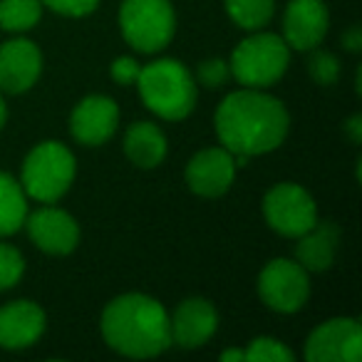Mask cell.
<instances>
[{
	"instance_id": "cell-14",
	"label": "cell",
	"mask_w": 362,
	"mask_h": 362,
	"mask_svg": "<svg viewBox=\"0 0 362 362\" xmlns=\"http://www.w3.org/2000/svg\"><path fill=\"white\" fill-rule=\"evenodd\" d=\"M42 72L40 47L25 37H16L0 45V90L21 95L37 82Z\"/></svg>"
},
{
	"instance_id": "cell-2",
	"label": "cell",
	"mask_w": 362,
	"mask_h": 362,
	"mask_svg": "<svg viewBox=\"0 0 362 362\" xmlns=\"http://www.w3.org/2000/svg\"><path fill=\"white\" fill-rule=\"evenodd\" d=\"M102 337L127 357H156L171 345L164 305L144 293L119 296L102 313Z\"/></svg>"
},
{
	"instance_id": "cell-27",
	"label": "cell",
	"mask_w": 362,
	"mask_h": 362,
	"mask_svg": "<svg viewBox=\"0 0 362 362\" xmlns=\"http://www.w3.org/2000/svg\"><path fill=\"white\" fill-rule=\"evenodd\" d=\"M139 72H141V65L134 60V57H117V60L112 62L110 75L117 85H134Z\"/></svg>"
},
{
	"instance_id": "cell-15",
	"label": "cell",
	"mask_w": 362,
	"mask_h": 362,
	"mask_svg": "<svg viewBox=\"0 0 362 362\" xmlns=\"http://www.w3.org/2000/svg\"><path fill=\"white\" fill-rule=\"evenodd\" d=\"M218 327V313L206 298H189L176 308L174 317H169V335L171 342L179 347H202L211 340Z\"/></svg>"
},
{
	"instance_id": "cell-10",
	"label": "cell",
	"mask_w": 362,
	"mask_h": 362,
	"mask_svg": "<svg viewBox=\"0 0 362 362\" xmlns=\"http://www.w3.org/2000/svg\"><path fill=\"white\" fill-rule=\"evenodd\" d=\"M236 169L238 166L231 151L223 146H211L192 156L187 164V184L199 197L216 199L231 189Z\"/></svg>"
},
{
	"instance_id": "cell-31",
	"label": "cell",
	"mask_w": 362,
	"mask_h": 362,
	"mask_svg": "<svg viewBox=\"0 0 362 362\" xmlns=\"http://www.w3.org/2000/svg\"><path fill=\"white\" fill-rule=\"evenodd\" d=\"M6 119H8V107H6V102H3V97H0V127L6 124Z\"/></svg>"
},
{
	"instance_id": "cell-5",
	"label": "cell",
	"mask_w": 362,
	"mask_h": 362,
	"mask_svg": "<svg viewBox=\"0 0 362 362\" xmlns=\"http://www.w3.org/2000/svg\"><path fill=\"white\" fill-rule=\"evenodd\" d=\"M75 179V156L62 141H40L23 164L21 187L30 199L52 204L65 197Z\"/></svg>"
},
{
	"instance_id": "cell-7",
	"label": "cell",
	"mask_w": 362,
	"mask_h": 362,
	"mask_svg": "<svg viewBox=\"0 0 362 362\" xmlns=\"http://www.w3.org/2000/svg\"><path fill=\"white\" fill-rule=\"evenodd\" d=\"M263 216H266L268 226L281 236L298 238L308 228L315 226L317 206L303 187L293 181H283V184L268 189V194L263 197Z\"/></svg>"
},
{
	"instance_id": "cell-26",
	"label": "cell",
	"mask_w": 362,
	"mask_h": 362,
	"mask_svg": "<svg viewBox=\"0 0 362 362\" xmlns=\"http://www.w3.org/2000/svg\"><path fill=\"white\" fill-rule=\"evenodd\" d=\"M42 6H47L50 11L60 13V16H70V18H82L90 16L100 0H42Z\"/></svg>"
},
{
	"instance_id": "cell-30",
	"label": "cell",
	"mask_w": 362,
	"mask_h": 362,
	"mask_svg": "<svg viewBox=\"0 0 362 362\" xmlns=\"http://www.w3.org/2000/svg\"><path fill=\"white\" fill-rule=\"evenodd\" d=\"M243 362L246 360V352L243 350H223L221 352V362Z\"/></svg>"
},
{
	"instance_id": "cell-21",
	"label": "cell",
	"mask_w": 362,
	"mask_h": 362,
	"mask_svg": "<svg viewBox=\"0 0 362 362\" xmlns=\"http://www.w3.org/2000/svg\"><path fill=\"white\" fill-rule=\"evenodd\" d=\"M42 16V0H0V28L25 33L37 25Z\"/></svg>"
},
{
	"instance_id": "cell-24",
	"label": "cell",
	"mask_w": 362,
	"mask_h": 362,
	"mask_svg": "<svg viewBox=\"0 0 362 362\" xmlns=\"http://www.w3.org/2000/svg\"><path fill=\"white\" fill-rule=\"evenodd\" d=\"M308 70H310V77L317 82V85H332L337 82L340 77V62L332 52H325V50H315L313 57L308 60Z\"/></svg>"
},
{
	"instance_id": "cell-6",
	"label": "cell",
	"mask_w": 362,
	"mask_h": 362,
	"mask_svg": "<svg viewBox=\"0 0 362 362\" xmlns=\"http://www.w3.org/2000/svg\"><path fill=\"white\" fill-rule=\"evenodd\" d=\"M119 28L134 50L154 55L174 37V8L169 0H124L119 8Z\"/></svg>"
},
{
	"instance_id": "cell-12",
	"label": "cell",
	"mask_w": 362,
	"mask_h": 362,
	"mask_svg": "<svg viewBox=\"0 0 362 362\" xmlns=\"http://www.w3.org/2000/svg\"><path fill=\"white\" fill-rule=\"evenodd\" d=\"M119 107L112 97L90 95L77 102L70 117V132L80 144L100 146L117 132Z\"/></svg>"
},
{
	"instance_id": "cell-4",
	"label": "cell",
	"mask_w": 362,
	"mask_h": 362,
	"mask_svg": "<svg viewBox=\"0 0 362 362\" xmlns=\"http://www.w3.org/2000/svg\"><path fill=\"white\" fill-rule=\"evenodd\" d=\"M288 62H291V47L281 35L253 30V35L238 42L236 50L231 52L228 67L243 87L263 90L276 85L286 75Z\"/></svg>"
},
{
	"instance_id": "cell-20",
	"label": "cell",
	"mask_w": 362,
	"mask_h": 362,
	"mask_svg": "<svg viewBox=\"0 0 362 362\" xmlns=\"http://www.w3.org/2000/svg\"><path fill=\"white\" fill-rule=\"evenodd\" d=\"M276 0H226V13L243 30H263L271 23Z\"/></svg>"
},
{
	"instance_id": "cell-16",
	"label": "cell",
	"mask_w": 362,
	"mask_h": 362,
	"mask_svg": "<svg viewBox=\"0 0 362 362\" xmlns=\"http://www.w3.org/2000/svg\"><path fill=\"white\" fill-rule=\"evenodd\" d=\"M45 313L33 300H13L0 308V347L23 350L45 332Z\"/></svg>"
},
{
	"instance_id": "cell-1",
	"label": "cell",
	"mask_w": 362,
	"mask_h": 362,
	"mask_svg": "<svg viewBox=\"0 0 362 362\" xmlns=\"http://www.w3.org/2000/svg\"><path fill=\"white\" fill-rule=\"evenodd\" d=\"M216 134L231 154H268L286 141L291 117L281 100L261 90L231 92L216 110Z\"/></svg>"
},
{
	"instance_id": "cell-17",
	"label": "cell",
	"mask_w": 362,
	"mask_h": 362,
	"mask_svg": "<svg viewBox=\"0 0 362 362\" xmlns=\"http://www.w3.org/2000/svg\"><path fill=\"white\" fill-rule=\"evenodd\" d=\"M296 258L305 271H327L335 261L340 231L332 221H315V226L308 228L303 236H298Z\"/></svg>"
},
{
	"instance_id": "cell-3",
	"label": "cell",
	"mask_w": 362,
	"mask_h": 362,
	"mask_svg": "<svg viewBox=\"0 0 362 362\" xmlns=\"http://www.w3.org/2000/svg\"><path fill=\"white\" fill-rule=\"evenodd\" d=\"M144 105L161 119L179 122L192 115L197 105V82L179 60H154L141 67L134 82Z\"/></svg>"
},
{
	"instance_id": "cell-19",
	"label": "cell",
	"mask_w": 362,
	"mask_h": 362,
	"mask_svg": "<svg viewBox=\"0 0 362 362\" xmlns=\"http://www.w3.org/2000/svg\"><path fill=\"white\" fill-rule=\"evenodd\" d=\"M25 216V192L11 174L0 171V236H11V233L21 231Z\"/></svg>"
},
{
	"instance_id": "cell-18",
	"label": "cell",
	"mask_w": 362,
	"mask_h": 362,
	"mask_svg": "<svg viewBox=\"0 0 362 362\" xmlns=\"http://www.w3.org/2000/svg\"><path fill=\"white\" fill-rule=\"evenodd\" d=\"M124 154L139 169H154L166 156V136L154 122H134L124 134Z\"/></svg>"
},
{
	"instance_id": "cell-28",
	"label": "cell",
	"mask_w": 362,
	"mask_h": 362,
	"mask_svg": "<svg viewBox=\"0 0 362 362\" xmlns=\"http://www.w3.org/2000/svg\"><path fill=\"white\" fill-rule=\"evenodd\" d=\"M342 45L347 47L350 52H360L362 50V30L360 28H350V30L342 35Z\"/></svg>"
},
{
	"instance_id": "cell-23",
	"label": "cell",
	"mask_w": 362,
	"mask_h": 362,
	"mask_svg": "<svg viewBox=\"0 0 362 362\" xmlns=\"http://www.w3.org/2000/svg\"><path fill=\"white\" fill-rule=\"evenodd\" d=\"M25 273V261H23L21 251L8 243H0V291L13 288Z\"/></svg>"
},
{
	"instance_id": "cell-8",
	"label": "cell",
	"mask_w": 362,
	"mask_h": 362,
	"mask_svg": "<svg viewBox=\"0 0 362 362\" xmlns=\"http://www.w3.org/2000/svg\"><path fill=\"white\" fill-rule=\"evenodd\" d=\"M258 296L276 313L300 310L310 296L308 271L298 261L273 258L258 273Z\"/></svg>"
},
{
	"instance_id": "cell-13",
	"label": "cell",
	"mask_w": 362,
	"mask_h": 362,
	"mask_svg": "<svg viewBox=\"0 0 362 362\" xmlns=\"http://www.w3.org/2000/svg\"><path fill=\"white\" fill-rule=\"evenodd\" d=\"M327 6L322 0H291L283 16V40L293 50H315L327 33Z\"/></svg>"
},
{
	"instance_id": "cell-9",
	"label": "cell",
	"mask_w": 362,
	"mask_h": 362,
	"mask_svg": "<svg viewBox=\"0 0 362 362\" xmlns=\"http://www.w3.org/2000/svg\"><path fill=\"white\" fill-rule=\"evenodd\" d=\"M305 357L310 362H360L362 325L355 317H330L310 332Z\"/></svg>"
},
{
	"instance_id": "cell-25",
	"label": "cell",
	"mask_w": 362,
	"mask_h": 362,
	"mask_svg": "<svg viewBox=\"0 0 362 362\" xmlns=\"http://www.w3.org/2000/svg\"><path fill=\"white\" fill-rule=\"evenodd\" d=\"M197 77L204 87H211L214 90V87H221L223 82L231 77V67H228V62L221 60V57H211V60L199 62Z\"/></svg>"
},
{
	"instance_id": "cell-11",
	"label": "cell",
	"mask_w": 362,
	"mask_h": 362,
	"mask_svg": "<svg viewBox=\"0 0 362 362\" xmlns=\"http://www.w3.org/2000/svg\"><path fill=\"white\" fill-rule=\"evenodd\" d=\"M25 226L33 243L52 256H67L80 243V226L67 211L55 206H42L25 216Z\"/></svg>"
},
{
	"instance_id": "cell-29",
	"label": "cell",
	"mask_w": 362,
	"mask_h": 362,
	"mask_svg": "<svg viewBox=\"0 0 362 362\" xmlns=\"http://www.w3.org/2000/svg\"><path fill=\"white\" fill-rule=\"evenodd\" d=\"M345 132L350 134V139L355 141V144H360V141H362V117L360 115L350 117V119H347V124H345Z\"/></svg>"
},
{
	"instance_id": "cell-22",
	"label": "cell",
	"mask_w": 362,
	"mask_h": 362,
	"mask_svg": "<svg viewBox=\"0 0 362 362\" xmlns=\"http://www.w3.org/2000/svg\"><path fill=\"white\" fill-rule=\"evenodd\" d=\"M246 352V360L253 362H293L296 355L283 345L281 340L276 337H256V340L248 345Z\"/></svg>"
}]
</instances>
